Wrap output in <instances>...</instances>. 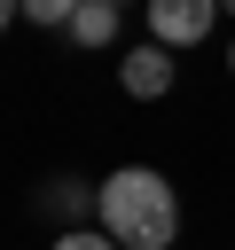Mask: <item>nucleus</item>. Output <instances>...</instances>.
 <instances>
[{
  "mask_svg": "<svg viewBox=\"0 0 235 250\" xmlns=\"http://www.w3.org/2000/svg\"><path fill=\"white\" fill-rule=\"evenodd\" d=\"M47 211H55V219H86V211H102V188H86V180H47Z\"/></svg>",
  "mask_w": 235,
  "mask_h": 250,
  "instance_id": "nucleus-5",
  "label": "nucleus"
},
{
  "mask_svg": "<svg viewBox=\"0 0 235 250\" xmlns=\"http://www.w3.org/2000/svg\"><path fill=\"white\" fill-rule=\"evenodd\" d=\"M219 8H227V16H235V0H219Z\"/></svg>",
  "mask_w": 235,
  "mask_h": 250,
  "instance_id": "nucleus-8",
  "label": "nucleus"
},
{
  "mask_svg": "<svg viewBox=\"0 0 235 250\" xmlns=\"http://www.w3.org/2000/svg\"><path fill=\"white\" fill-rule=\"evenodd\" d=\"M227 70H235V47H227Z\"/></svg>",
  "mask_w": 235,
  "mask_h": 250,
  "instance_id": "nucleus-9",
  "label": "nucleus"
},
{
  "mask_svg": "<svg viewBox=\"0 0 235 250\" xmlns=\"http://www.w3.org/2000/svg\"><path fill=\"white\" fill-rule=\"evenodd\" d=\"M118 86L133 94V102H157V94H172V47H133L125 62H118Z\"/></svg>",
  "mask_w": 235,
  "mask_h": 250,
  "instance_id": "nucleus-3",
  "label": "nucleus"
},
{
  "mask_svg": "<svg viewBox=\"0 0 235 250\" xmlns=\"http://www.w3.org/2000/svg\"><path fill=\"white\" fill-rule=\"evenodd\" d=\"M70 39H78V47H110V39H118V0H86V8L70 16Z\"/></svg>",
  "mask_w": 235,
  "mask_h": 250,
  "instance_id": "nucleus-4",
  "label": "nucleus"
},
{
  "mask_svg": "<svg viewBox=\"0 0 235 250\" xmlns=\"http://www.w3.org/2000/svg\"><path fill=\"white\" fill-rule=\"evenodd\" d=\"M86 0H24V16L31 23H47V31H70V16H78Z\"/></svg>",
  "mask_w": 235,
  "mask_h": 250,
  "instance_id": "nucleus-6",
  "label": "nucleus"
},
{
  "mask_svg": "<svg viewBox=\"0 0 235 250\" xmlns=\"http://www.w3.org/2000/svg\"><path fill=\"white\" fill-rule=\"evenodd\" d=\"M125 250H172L180 242V195H172V180L164 172H149V164H125V172H110L102 180V211H94Z\"/></svg>",
  "mask_w": 235,
  "mask_h": 250,
  "instance_id": "nucleus-1",
  "label": "nucleus"
},
{
  "mask_svg": "<svg viewBox=\"0 0 235 250\" xmlns=\"http://www.w3.org/2000/svg\"><path fill=\"white\" fill-rule=\"evenodd\" d=\"M219 16H227L219 0H149V31H157V47H196Z\"/></svg>",
  "mask_w": 235,
  "mask_h": 250,
  "instance_id": "nucleus-2",
  "label": "nucleus"
},
{
  "mask_svg": "<svg viewBox=\"0 0 235 250\" xmlns=\"http://www.w3.org/2000/svg\"><path fill=\"white\" fill-rule=\"evenodd\" d=\"M55 250H125L110 227H70V234H55Z\"/></svg>",
  "mask_w": 235,
  "mask_h": 250,
  "instance_id": "nucleus-7",
  "label": "nucleus"
}]
</instances>
